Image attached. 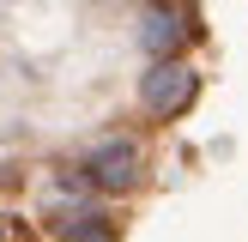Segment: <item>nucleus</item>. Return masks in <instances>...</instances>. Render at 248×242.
Returning <instances> with one entry per match:
<instances>
[{"mask_svg": "<svg viewBox=\"0 0 248 242\" xmlns=\"http://www.w3.org/2000/svg\"><path fill=\"white\" fill-rule=\"evenodd\" d=\"M140 97H145L152 115H182V109L200 97V79H194V67H182V60H157V67L145 73Z\"/></svg>", "mask_w": 248, "mask_h": 242, "instance_id": "f257e3e1", "label": "nucleus"}, {"mask_svg": "<svg viewBox=\"0 0 248 242\" xmlns=\"http://www.w3.org/2000/svg\"><path fill=\"white\" fill-rule=\"evenodd\" d=\"M91 182L97 188H133V182H140V145H127V139L103 145V151L91 157Z\"/></svg>", "mask_w": 248, "mask_h": 242, "instance_id": "f03ea898", "label": "nucleus"}, {"mask_svg": "<svg viewBox=\"0 0 248 242\" xmlns=\"http://www.w3.org/2000/svg\"><path fill=\"white\" fill-rule=\"evenodd\" d=\"M140 36H145V48H152V55H170V48H182V36H188V30H182L176 12H152Z\"/></svg>", "mask_w": 248, "mask_h": 242, "instance_id": "7ed1b4c3", "label": "nucleus"}, {"mask_svg": "<svg viewBox=\"0 0 248 242\" xmlns=\"http://www.w3.org/2000/svg\"><path fill=\"white\" fill-rule=\"evenodd\" d=\"M61 236L67 242H115V224H109L103 212H73L67 224H61Z\"/></svg>", "mask_w": 248, "mask_h": 242, "instance_id": "20e7f679", "label": "nucleus"}, {"mask_svg": "<svg viewBox=\"0 0 248 242\" xmlns=\"http://www.w3.org/2000/svg\"><path fill=\"white\" fill-rule=\"evenodd\" d=\"M0 236H6V224H0Z\"/></svg>", "mask_w": 248, "mask_h": 242, "instance_id": "39448f33", "label": "nucleus"}]
</instances>
